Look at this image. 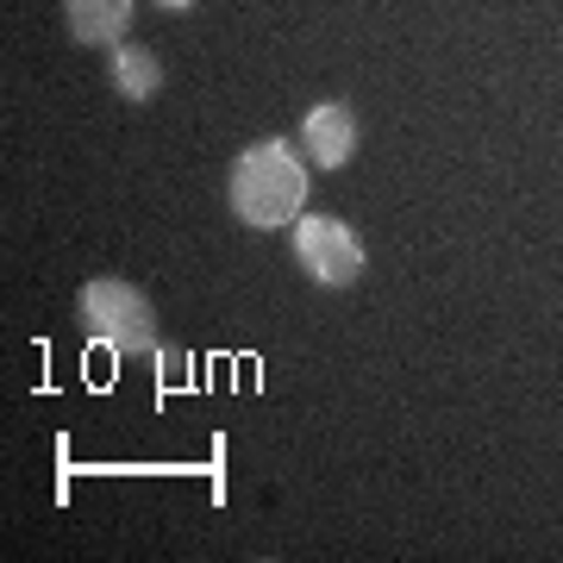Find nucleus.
Wrapping results in <instances>:
<instances>
[{
    "mask_svg": "<svg viewBox=\"0 0 563 563\" xmlns=\"http://www.w3.org/2000/svg\"><path fill=\"white\" fill-rule=\"evenodd\" d=\"M225 195H232V213H239L251 232L295 225L307 213V157H301V144H288V139L244 144L239 157H232Z\"/></svg>",
    "mask_w": 563,
    "mask_h": 563,
    "instance_id": "nucleus-1",
    "label": "nucleus"
},
{
    "mask_svg": "<svg viewBox=\"0 0 563 563\" xmlns=\"http://www.w3.org/2000/svg\"><path fill=\"white\" fill-rule=\"evenodd\" d=\"M76 325L95 344H107L113 357H144V351H157V320H151V301H144L139 282H120V276L81 282Z\"/></svg>",
    "mask_w": 563,
    "mask_h": 563,
    "instance_id": "nucleus-2",
    "label": "nucleus"
},
{
    "mask_svg": "<svg viewBox=\"0 0 563 563\" xmlns=\"http://www.w3.org/2000/svg\"><path fill=\"white\" fill-rule=\"evenodd\" d=\"M295 263L320 288H351V282H363L369 251H363V239L344 220H332V213H301L295 220Z\"/></svg>",
    "mask_w": 563,
    "mask_h": 563,
    "instance_id": "nucleus-3",
    "label": "nucleus"
},
{
    "mask_svg": "<svg viewBox=\"0 0 563 563\" xmlns=\"http://www.w3.org/2000/svg\"><path fill=\"white\" fill-rule=\"evenodd\" d=\"M351 151H357V113L344 101H320L301 120V157L313 163V169H344Z\"/></svg>",
    "mask_w": 563,
    "mask_h": 563,
    "instance_id": "nucleus-4",
    "label": "nucleus"
},
{
    "mask_svg": "<svg viewBox=\"0 0 563 563\" xmlns=\"http://www.w3.org/2000/svg\"><path fill=\"white\" fill-rule=\"evenodd\" d=\"M132 0H63V25H69V38L76 44H95V51H113L125 44L132 32Z\"/></svg>",
    "mask_w": 563,
    "mask_h": 563,
    "instance_id": "nucleus-5",
    "label": "nucleus"
},
{
    "mask_svg": "<svg viewBox=\"0 0 563 563\" xmlns=\"http://www.w3.org/2000/svg\"><path fill=\"white\" fill-rule=\"evenodd\" d=\"M107 76H113V95L132 107H144L163 88V63L144 51V44H113L107 51Z\"/></svg>",
    "mask_w": 563,
    "mask_h": 563,
    "instance_id": "nucleus-6",
    "label": "nucleus"
},
{
    "mask_svg": "<svg viewBox=\"0 0 563 563\" xmlns=\"http://www.w3.org/2000/svg\"><path fill=\"white\" fill-rule=\"evenodd\" d=\"M163 13H188V7H195V0H157Z\"/></svg>",
    "mask_w": 563,
    "mask_h": 563,
    "instance_id": "nucleus-7",
    "label": "nucleus"
}]
</instances>
